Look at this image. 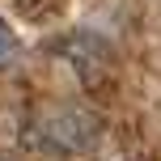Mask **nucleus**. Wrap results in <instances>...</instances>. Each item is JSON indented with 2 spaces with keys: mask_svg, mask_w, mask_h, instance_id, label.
I'll list each match as a JSON object with an SVG mask.
<instances>
[{
  "mask_svg": "<svg viewBox=\"0 0 161 161\" xmlns=\"http://www.w3.org/2000/svg\"><path fill=\"white\" fill-rule=\"evenodd\" d=\"M17 51V42H13V30H8L4 21H0V64H8V55Z\"/></svg>",
  "mask_w": 161,
  "mask_h": 161,
  "instance_id": "f257e3e1",
  "label": "nucleus"
}]
</instances>
